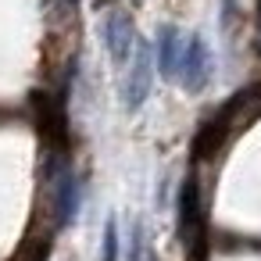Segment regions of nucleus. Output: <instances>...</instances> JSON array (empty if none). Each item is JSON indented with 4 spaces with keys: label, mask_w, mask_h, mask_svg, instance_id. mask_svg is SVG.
Instances as JSON below:
<instances>
[{
    "label": "nucleus",
    "mask_w": 261,
    "mask_h": 261,
    "mask_svg": "<svg viewBox=\"0 0 261 261\" xmlns=\"http://www.w3.org/2000/svg\"><path fill=\"white\" fill-rule=\"evenodd\" d=\"M175 207H179V240L190 250V257H200V250H204V200H200V186L193 175L182 182Z\"/></svg>",
    "instance_id": "obj_1"
},
{
    "label": "nucleus",
    "mask_w": 261,
    "mask_h": 261,
    "mask_svg": "<svg viewBox=\"0 0 261 261\" xmlns=\"http://www.w3.org/2000/svg\"><path fill=\"white\" fill-rule=\"evenodd\" d=\"M150 79H154V50L147 43H136L133 58H129V72L122 83V100L125 111H140L150 97Z\"/></svg>",
    "instance_id": "obj_2"
},
{
    "label": "nucleus",
    "mask_w": 261,
    "mask_h": 261,
    "mask_svg": "<svg viewBox=\"0 0 261 261\" xmlns=\"http://www.w3.org/2000/svg\"><path fill=\"white\" fill-rule=\"evenodd\" d=\"M190 93H200L211 83V50L200 36H190L182 43V58H179V75H175Z\"/></svg>",
    "instance_id": "obj_3"
},
{
    "label": "nucleus",
    "mask_w": 261,
    "mask_h": 261,
    "mask_svg": "<svg viewBox=\"0 0 261 261\" xmlns=\"http://www.w3.org/2000/svg\"><path fill=\"white\" fill-rule=\"evenodd\" d=\"M104 47L111 54L115 65H129L133 50H136V29H133V18L125 11H108L104 18Z\"/></svg>",
    "instance_id": "obj_4"
},
{
    "label": "nucleus",
    "mask_w": 261,
    "mask_h": 261,
    "mask_svg": "<svg viewBox=\"0 0 261 261\" xmlns=\"http://www.w3.org/2000/svg\"><path fill=\"white\" fill-rule=\"evenodd\" d=\"M54 207H58L61 225H68L75 218V211H79V175H75V168L68 161H61L58 172H54Z\"/></svg>",
    "instance_id": "obj_5"
},
{
    "label": "nucleus",
    "mask_w": 261,
    "mask_h": 261,
    "mask_svg": "<svg viewBox=\"0 0 261 261\" xmlns=\"http://www.w3.org/2000/svg\"><path fill=\"white\" fill-rule=\"evenodd\" d=\"M182 43H186V40H182L175 29H165V33H161V40H158V50H154V61H158V68H161V75H168V79H175V75H179Z\"/></svg>",
    "instance_id": "obj_6"
},
{
    "label": "nucleus",
    "mask_w": 261,
    "mask_h": 261,
    "mask_svg": "<svg viewBox=\"0 0 261 261\" xmlns=\"http://www.w3.org/2000/svg\"><path fill=\"white\" fill-rule=\"evenodd\" d=\"M104 261H118V225H115V218H108V225H104Z\"/></svg>",
    "instance_id": "obj_7"
},
{
    "label": "nucleus",
    "mask_w": 261,
    "mask_h": 261,
    "mask_svg": "<svg viewBox=\"0 0 261 261\" xmlns=\"http://www.w3.org/2000/svg\"><path fill=\"white\" fill-rule=\"evenodd\" d=\"M75 4H79V0H65V8H75Z\"/></svg>",
    "instance_id": "obj_8"
},
{
    "label": "nucleus",
    "mask_w": 261,
    "mask_h": 261,
    "mask_svg": "<svg viewBox=\"0 0 261 261\" xmlns=\"http://www.w3.org/2000/svg\"><path fill=\"white\" fill-rule=\"evenodd\" d=\"M257 22H261V0H257Z\"/></svg>",
    "instance_id": "obj_9"
},
{
    "label": "nucleus",
    "mask_w": 261,
    "mask_h": 261,
    "mask_svg": "<svg viewBox=\"0 0 261 261\" xmlns=\"http://www.w3.org/2000/svg\"><path fill=\"white\" fill-rule=\"evenodd\" d=\"M150 261H154V257H150Z\"/></svg>",
    "instance_id": "obj_10"
}]
</instances>
